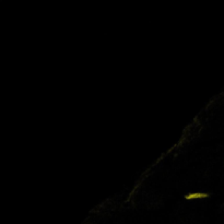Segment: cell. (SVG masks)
I'll use <instances>...</instances> for the list:
<instances>
[{"mask_svg":"<svg viewBox=\"0 0 224 224\" xmlns=\"http://www.w3.org/2000/svg\"><path fill=\"white\" fill-rule=\"evenodd\" d=\"M209 195L207 193H189L185 196L186 200H197V199H205L208 198Z\"/></svg>","mask_w":224,"mask_h":224,"instance_id":"1","label":"cell"}]
</instances>
